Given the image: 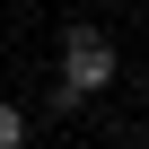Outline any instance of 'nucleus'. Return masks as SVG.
Instances as JSON below:
<instances>
[{"label":"nucleus","instance_id":"nucleus-2","mask_svg":"<svg viewBox=\"0 0 149 149\" xmlns=\"http://www.w3.org/2000/svg\"><path fill=\"white\" fill-rule=\"evenodd\" d=\"M0 149H26V123H18V105L0 97Z\"/></svg>","mask_w":149,"mask_h":149},{"label":"nucleus","instance_id":"nucleus-1","mask_svg":"<svg viewBox=\"0 0 149 149\" xmlns=\"http://www.w3.org/2000/svg\"><path fill=\"white\" fill-rule=\"evenodd\" d=\"M97 88H114V44L97 26H70L61 35V105L70 97H97Z\"/></svg>","mask_w":149,"mask_h":149}]
</instances>
